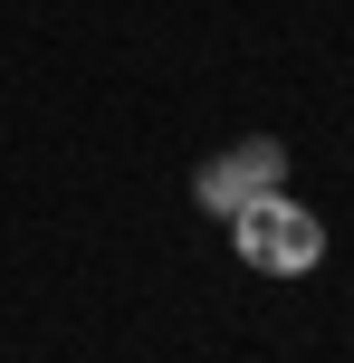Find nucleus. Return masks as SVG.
I'll use <instances>...</instances> for the list:
<instances>
[{
  "label": "nucleus",
  "instance_id": "1",
  "mask_svg": "<svg viewBox=\"0 0 354 363\" xmlns=\"http://www.w3.org/2000/svg\"><path fill=\"white\" fill-rule=\"evenodd\" d=\"M230 249L259 277H306V268H326V220L297 211L287 191H268V201H249V211H230Z\"/></svg>",
  "mask_w": 354,
  "mask_h": 363
},
{
  "label": "nucleus",
  "instance_id": "2",
  "mask_svg": "<svg viewBox=\"0 0 354 363\" xmlns=\"http://www.w3.org/2000/svg\"><path fill=\"white\" fill-rule=\"evenodd\" d=\"M287 182V144H268V134H249L240 153H221V163H201V182H192V191H201V211H249V201H268Z\"/></svg>",
  "mask_w": 354,
  "mask_h": 363
}]
</instances>
